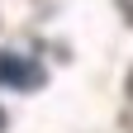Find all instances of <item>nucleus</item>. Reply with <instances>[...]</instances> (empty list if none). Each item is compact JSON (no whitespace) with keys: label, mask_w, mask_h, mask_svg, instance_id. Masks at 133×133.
Returning <instances> with one entry per match:
<instances>
[{"label":"nucleus","mask_w":133,"mask_h":133,"mask_svg":"<svg viewBox=\"0 0 133 133\" xmlns=\"http://www.w3.org/2000/svg\"><path fill=\"white\" fill-rule=\"evenodd\" d=\"M128 90H133V71H128Z\"/></svg>","instance_id":"nucleus-4"},{"label":"nucleus","mask_w":133,"mask_h":133,"mask_svg":"<svg viewBox=\"0 0 133 133\" xmlns=\"http://www.w3.org/2000/svg\"><path fill=\"white\" fill-rule=\"evenodd\" d=\"M0 133H5V109H0Z\"/></svg>","instance_id":"nucleus-2"},{"label":"nucleus","mask_w":133,"mask_h":133,"mask_svg":"<svg viewBox=\"0 0 133 133\" xmlns=\"http://www.w3.org/2000/svg\"><path fill=\"white\" fill-rule=\"evenodd\" d=\"M0 86L33 90V86H43V71H38L33 62H24L19 52H0Z\"/></svg>","instance_id":"nucleus-1"},{"label":"nucleus","mask_w":133,"mask_h":133,"mask_svg":"<svg viewBox=\"0 0 133 133\" xmlns=\"http://www.w3.org/2000/svg\"><path fill=\"white\" fill-rule=\"evenodd\" d=\"M124 10H128V14H133V0H124Z\"/></svg>","instance_id":"nucleus-3"}]
</instances>
